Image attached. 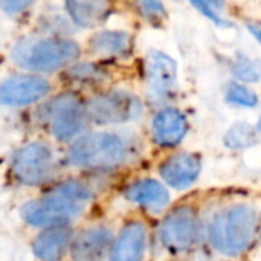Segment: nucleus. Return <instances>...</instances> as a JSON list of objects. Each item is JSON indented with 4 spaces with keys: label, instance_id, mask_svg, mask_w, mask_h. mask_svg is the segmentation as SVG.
Segmentation results:
<instances>
[{
    "label": "nucleus",
    "instance_id": "1",
    "mask_svg": "<svg viewBox=\"0 0 261 261\" xmlns=\"http://www.w3.org/2000/svg\"><path fill=\"white\" fill-rule=\"evenodd\" d=\"M92 191L80 182H66L47 196L28 202L21 208L26 223L38 228H61L76 217L90 200Z\"/></svg>",
    "mask_w": 261,
    "mask_h": 261
},
{
    "label": "nucleus",
    "instance_id": "2",
    "mask_svg": "<svg viewBox=\"0 0 261 261\" xmlns=\"http://www.w3.org/2000/svg\"><path fill=\"white\" fill-rule=\"evenodd\" d=\"M260 214L251 205H234L219 211L210 228L213 248L228 257L243 254L255 240Z\"/></svg>",
    "mask_w": 261,
    "mask_h": 261
},
{
    "label": "nucleus",
    "instance_id": "3",
    "mask_svg": "<svg viewBox=\"0 0 261 261\" xmlns=\"http://www.w3.org/2000/svg\"><path fill=\"white\" fill-rule=\"evenodd\" d=\"M133 144L116 133H89L73 142L67 151V161L73 167L102 170L122 165L130 161Z\"/></svg>",
    "mask_w": 261,
    "mask_h": 261
},
{
    "label": "nucleus",
    "instance_id": "4",
    "mask_svg": "<svg viewBox=\"0 0 261 261\" xmlns=\"http://www.w3.org/2000/svg\"><path fill=\"white\" fill-rule=\"evenodd\" d=\"M80 57V46L61 37L24 38L11 49L12 61L28 70L52 72L66 67Z\"/></svg>",
    "mask_w": 261,
    "mask_h": 261
},
{
    "label": "nucleus",
    "instance_id": "5",
    "mask_svg": "<svg viewBox=\"0 0 261 261\" xmlns=\"http://www.w3.org/2000/svg\"><path fill=\"white\" fill-rule=\"evenodd\" d=\"M43 116L50 124L52 135L60 141H69L80 135L89 121L86 104L73 93H63L43 107Z\"/></svg>",
    "mask_w": 261,
    "mask_h": 261
},
{
    "label": "nucleus",
    "instance_id": "6",
    "mask_svg": "<svg viewBox=\"0 0 261 261\" xmlns=\"http://www.w3.org/2000/svg\"><path fill=\"white\" fill-rule=\"evenodd\" d=\"M54 171V153L44 142H31L12 158L14 176L26 185L46 182Z\"/></svg>",
    "mask_w": 261,
    "mask_h": 261
},
{
    "label": "nucleus",
    "instance_id": "7",
    "mask_svg": "<svg viewBox=\"0 0 261 261\" xmlns=\"http://www.w3.org/2000/svg\"><path fill=\"white\" fill-rule=\"evenodd\" d=\"M89 119L96 124H119L136 118L141 106L136 98L124 92H109L93 96L87 104Z\"/></svg>",
    "mask_w": 261,
    "mask_h": 261
},
{
    "label": "nucleus",
    "instance_id": "8",
    "mask_svg": "<svg viewBox=\"0 0 261 261\" xmlns=\"http://www.w3.org/2000/svg\"><path fill=\"white\" fill-rule=\"evenodd\" d=\"M197 232V217L193 208H174L165 219L161 228V239L165 248L174 252L187 251L193 246Z\"/></svg>",
    "mask_w": 261,
    "mask_h": 261
},
{
    "label": "nucleus",
    "instance_id": "9",
    "mask_svg": "<svg viewBox=\"0 0 261 261\" xmlns=\"http://www.w3.org/2000/svg\"><path fill=\"white\" fill-rule=\"evenodd\" d=\"M50 83L40 75H14L3 81L0 87L2 102L6 106H26L46 96Z\"/></svg>",
    "mask_w": 261,
    "mask_h": 261
},
{
    "label": "nucleus",
    "instance_id": "10",
    "mask_svg": "<svg viewBox=\"0 0 261 261\" xmlns=\"http://www.w3.org/2000/svg\"><path fill=\"white\" fill-rule=\"evenodd\" d=\"M162 179L176 190L190 187L200 173V159L193 153H176L159 167Z\"/></svg>",
    "mask_w": 261,
    "mask_h": 261
},
{
    "label": "nucleus",
    "instance_id": "11",
    "mask_svg": "<svg viewBox=\"0 0 261 261\" xmlns=\"http://www.w3.org/2000/svg\"><path fill=\"white\" fill-rule=\"evenodd\" d=\"M110 246V232L104 226L81 231L72 242V261H102Z\"/></svg>",
    "mask_w": 261,
    "mask_h": 261
},
{
    "label": "nucleus",
    "instance_id": "12",
    "mask_svg": "<svg viewBox=\"0 0 261 261\" xmlns=\"http://www.w3.org/2000/svg\"><path fill=\"white\" fill-rule=\"evenodd\" d=\"M147 81L153 93L164 96L176 86V63L164 52L151 50L145 60Z\"/></svg>",
    "mask_w": 261,
    "mask_h": 261
},
{
    "label": "nucleus",
    "instance_id": "13",
    "mask_svg": "<svg viewBox=\"0 0 261 261\" xmlns=\"http://www.w3.org/2000/svg\"><path fill=\"white\" fill-rule=\"evenodd\" d=\"M145 240L147 232L142 223H127L112 246L110 261H141L145 251Z\"/></svg>",
    "mask_w": 261,
    "mask_h": 261
},
{
    "label": "nucleus",
    "instance_id": "14",
    "mask_svg": "<svg viewBox=\"0 0 261 261\" xmlns=\"http://www.w3.org/2000/svg\"><path fill=\"white\" fill-rule=\"evenodd\" d=\"M187 132V119L176 109L161 110L151 124L153 139L158 145L171 147L182 141Z\"/></svg>",
    "mask_w": 261,
    "mask_h": 261
},
{
    "label": "nucleus",
    "instance_id": "15",
    "mask_svg": "<svg viewBox=\"0 0 261 261\" xmlns=\"http://www.w3.org/2000/svg\"><path fill=\"white\" fill-rule=\"evenodd\" d=\"M72 234L67 228H50L40 232L34 243V254L43 261H58L72 246Z\"/></svg>",
    "mask_w": 261,
    "mask_h": 261
},
{
    "label": "nucleus",
    "instance_id": "16",
    "mask_svg": "<svg viewBox=\"0 0 261 261\" xmlns=\"http://www.w3.org/2000/svg\"><path fill=\"white\" fill-rule=\"evenodd\" d=\"M124 194L133 203L141 205L147 210H153V211L162 210L170 200V196L165 187L161 182L153 180V179H141V180L133 182L132 185L127 187Z\"/></svg>",
    "mask_w": 261,
    "mask_h": 261
},
{
    "label": "nucleus",
    "instance_id": "17",
    "mask_svg": "<svg viewBox=\"0 0 261 261\" xmlns=\"http://www.w3.org/2000/svg\"><path fill=\"white\" fill-rule=\"evenodd\" d=\"M132 46V38L122 31H102L90 38V52L98 57H113L125 54Z\"/></svg>",
    "mask_w": 261,
    "mask_h": 261
},
{
    "label": "nucleus",
    "instance_id": "18",
    "mask_svg": "<svg viewBox=\"0 0 261 261\" xmlns=\"http://www.w3.org/2000/svg\"><path fill=\"white\" fill-rule=\"evenodd\" d=\"M66 8L72 20L84 28L99 24L109 14V5L104 2H69Z\"/></svg>",
    "mask_w": 261,
    "mask_h": 261
},
{
    "label": "nucleus",
    "instance_id": "19",
    "mask_svg": "<svg viewBox=\"0 0 261 261\" xmlns=\"http://www.w3.org/2000/svg\"><path fill=\"white\" fill-rule=\"evenodd\" d=\"M225 142L229 148H246L255 142V132L249 124L239 122L229 128Z\"/></svg>",
    "mask_w": 261,
    "mask_h": 261
},
{
    "label": "nucleus",
    "instance_id": "20",
    "mask_svg": "<svg viewBox=\"0 0 261 261\" xmlns=\"http://www.w3.org/2000/svg\"><path fill=\"white\" fill-rule=\"evenodd\" d=\"M232 72L242 81L255 83L261 76V60H252V58L242 57L234 63Z\"/></svg>",
    "mask_w": 261,
    "mask_h": 261
},
{
    "label": "nucleus",
    "instance_id": "21",
    "mask_svg": "<svg viewBox=\"0 0 261 261\" xmlns=\"http://www.w3.org/2000/svg\"><path fill=\"white\" fill-rule=\"evenodd\" d=\"M228 99L237 106H243V107H254L258 104V96L254 90H251L248 86L243 84H231L228 87V93H226Z\"/></svg>",
    "mask_w": 261,
    "mask_h": 261
},
{
    "label": "nucleus",
    "instance_id": "22",
    "mask_svg": "<svg viewBox=\"0 0 261 261\" xmlns=\"http://www.w3.org/2000/svg\"><path fill=\"white\" fill-rule=\"evenodd\" d=\"M139 6H141L142 12H147L148 11V15H161L162 11H164L162 3H156V2H144Z\"/></svg>",
    "mask_w": 261,
    "mask_h": 261
},
{
    "label": "nucleus",
    "instance_id": "23",
    "mask_svg": "<svg viewBox=\"0 0 261 261\" xmlns=\"http://www.w3.org/2000/svg\"><path fill=\"white\" fill-rule=\"evenodd\" d=\"M29 3H23V2H12V3H2V8L3 9H6L8 12H14V11H17V9H23V8H26Z\"/></svg>",
    "mask_w": 261,
    "mask_h": 261
},
{
    "label": "nucleus",
    "instance_id": "24",
    "mask_svg": "<svg viewBox=\"0 0 261 261\" xmlns=\"http://www.w3.org/2000/svg\"><path fill=\"white\" fill-rule=\"evenodd\" d=\"M249 29L252 31V34H254V35H255V37H257V38L261 41V28L255 26V24H251V26H249Z\"/></svg>",
    "mask_w": 261,
    "mask_h": 261
}]
</instances>
